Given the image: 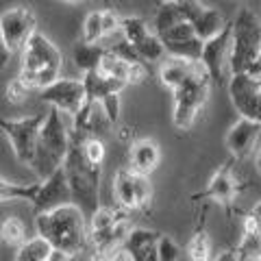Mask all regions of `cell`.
I'll return each mask as SVG.
<instances>
[{
    "instance_id": "4",
    "label": "cell",
    "mask_w": 261,
    "mask_h": 261,
    "mask_svg": "<svg viewBox=\"0 0 261 261\" xmlns=\"http://www.w3.org/2000/svg\"><path fill=\"white\" fill-rule=\"evenodd\" d=\"M68 146H70V135L65 130L61 111L53 107L50 113H46V120L42 128H39L35 150H33L29 166L35 170L39 178H48L57 168H61Z\"/></svg>"
},
{
    "instance_id": "3",
    "label": "cell",
    "mask_w": 261,
    "mask_h": 261,
    "mask_svg": "<svg viewBox=\"0 0 261 261\" xmlns=\"http://www.w3.org/2000/svg\"><path fill=\"white\" fill-rule=\"evenodd\" d=\"M63 57L50 39L42 33H33L22 46V74L20 79L31 89H42L59 79Z\"/></svg>"
},
{
    "instance_id": "18",
    "label": "cell",
    "mask_w": 261,
    "mask_h": 261,
    "mask_svg": "<svg viewBox=\"0 0 261 261\" xmlns=\"http://www.w3.org/2000/svg\"><path fill=\"white\" fill-rule=\"evenodd\" d=\"M124 87H126L124 81L102 76L98 70L85 72V79H83V89H85L87 100H100V98H105L107 94H120Z\"/></svg>"
},
{
    "instance_id": "30",
    "label": "cell",
    "mask_w": 261,
    "mask_h": 261,
    "mask_svg": "<svg viewBox=\"0 0 261 261\" xmlns=\"http://www.w3.org/2000/svg\"><path fill=\"white\" fill-rule=\"evenodd\" d=\"M238 261H261V240L259 233H244L242 244L235 250Z\"/></svg>"
},
{
    "instance_id": "15",
    "label": "cell",
    "mask_w": 261,
    "mask_h": 261,
    "mask_svg": "<svg viewBox=\"0 0 261 261\" xmlns=\"http://www.w3.org/2000/svg\"><path fill=\"white\" fill-rule=\"evenodd\" d=\"M98 72L102 76H111V79H120L124 83H142L146 79V65L144 63H128L124 59H120L113 53H105V57L98 63Z\"/></svg>"
},
{
    "instance_id": "32",
    "label": "cell",
    "mask_w": 261,
    "mask_h": 261,
    "mask_svg": "<svg viewBox=\"0 0 261 261\" xmlns=\"http://www.w3.org/2000/svg\"><path fill=\"white\" fill-rule=\"evenodd\" d=\"M0 240H5L7 244H13V246H20L27 240V228L20 218H7L3 226H0Z\"/></svg>"
},
{
    "instance_id": "17",
    "label": "cell",
    "mask_w": 261,
    "mask_h": 261,
    "mask_svg": "<svg viewBox=\"0 0 261 261\" xmlns=\"http://www.w3.org/2000/svg\"><path fill=\"white\" fill-rule=\"evenodd\" d=\"M259 130H261V122L259 120H248L242 118L240 122H235L231 130L226 133V148L231 150L235 157H244L252 144L259 140Z\"/></svg>"
},
{
    "instance_id": "36",
    "label": "cell",
    "mask_w": 261,
    "mask_h": 261,
    "mask_svg": "<svg viewBox=\"0 0 261 261\" xmlns=\"http://www.w3.org/2000/svg\"><path fill=\"white\" fill-rule=\"evenodd\" d=\"M181 257V248L178 244L168 238V235H159L157 238V259L159 261H178Z\"/></svg>"
},
{
    "instance_id": "25",
    "label": "cell",
    "mask_w": 261,
    "mask_h": 261,
    "mask_svg": "<svg viewBox=\"0 0 261 261\" xmlns=\"http://www.w3.org/2000/svg\"><path fill=\"white\" fill-rule=\"evenodd\" d=\"M50 248H53L50 244L37 235V238L20 244V250H18V255H15V261H46Z\"/></svg>"
},
{
    "instance_id": "5",
    "label": "cell",
    "mask_w": 261,
    "mask_h": 261,
    "mask_svg": "<svg viewBox=\"0 0 261 261\" xmlns=\"http://www.w3.org/2000/svg\"><path fill=\"white\" fill-rule=\"evenodd\" d=\"M261 53V27L252 9H242L231 22V50H228V68L231 74L242 72L250 61L259 59Z\"/></svg>"
},
{
    "instance_id": "43",
    "label": "cell",
    "mask_w": 261,
    "mask_h": 261,
    "mask_svg": "<svg viewBox=\"0 0 261 261\" xmlns=\"http://www.w3.org/2000/svg\"><path fill=\"white\" fill-rule=\"evenodd\" d=\"M9 61H11V50H9V46L5 44L3 33H0V72L9 65Z\"/></svg>"
},
{
    "instance_id": "13",
    "label": "cell",
    "mask_w": 261,
    "mask_h": 261,
    "mask_svg": "<svg viewBox=\"0 0 261 261\" xmlns=\"http://www.w3.org/2000/svg\"><path fill=\"white\" fill-rule=\"evenodd\" d=\"M31 202L37 214H44V211H50L72 202V194H70L68 181H65L63 168H57L50 176L44 178V183L37 187V194Z\"/></svg>"
},
{
    "instance_id": "38",
    "label": "cell",
    "mask_w": 261,
    "mask_h": 261,
    "mask_svg": "<svg viewBox=\"0 0 261 261\" xmlns=\"http://www.w3.org/2000/svg\"><path fill=\"white\" fill-rule=\"evenodd\" d=\"M29 92H31V87L24 83V81L18 76V79H13L9 85H7V98H9L11 102H15V105H20L24 98L29 96Z\"/></svg>"
},
{
    "instance_id": "6",
    "label": "cell",
    "mask_w": 261,
    "mask_h": 261,
    "mask_svg": "<svg viewBox=\"0 0 261 261\" xmlns=\"http://www.w3.org/2000/svg\"><path fill=\"white\" fill-rule=\"evenodd\" d=\"M172 92H174V113H172L174 126L178 130L192 128L196 116L205 107L209 96V76L205 68L200 65V61L194 65L192 74L178 87H174Z\"/></svg>"
},
{
    "instance_id": "16",
    "label": "cell",
    "mask_w": 261,
    "mask_h": 261,
    "mask_svg": "<svg viewBox=\"0 0 261 261\" xmlns=\"http://www.w3.org/2000/svg\"><path fill=\"white\" fill-rule=\"evenodd\" d=\"M238 194V183L231 174V163H224L218 172L211 176V181L207 185V190H202L198 194L192 196V200H218V202H231Z\"/></svg>"
},
{
    "instance_id": "26",
    "label": "cell",
    "mask_w": 261,
    "mask_h": 261,
    "mask_svg": "<svg viewBox=\"0 0 261 261\" xmlns=\"http://www.w3.org/2000/svg\"><path fill=\"white\" fill-rule=\"evenodd\" d=\"M178 22H185V20L181 18V13H178L174 0H163V3L159 5L157 13H154V31H157L154 35L168 31L170 27H174V24H178Z\"/></svg>"
},
{
    "instance_id": "48",
    "label": "cell",
    "mask_w": 261,
    "mask_h": 261,
    "mask_svg": "<svg viewBox=\"0 0 261 261\" xmlns=\"http://www.w3.org/2000/svg\"><path fill=\"white\" fill-rule=\"evenodd\" d=\"M92 261H109V257L105 255V252H100V255H96V257H92Z\"/></svg>"
},
{
    "instance_id": "47",
    "label": "cell",
    "mask_w": 261,
    "mask_h": 261,
    "mask_svg": "<svg viewBox=\"0 0 261 261\" xmlns=\"http://www.w3.org/2000/svg\"><path fill=\"white\" fill-rule=\"evenodd\" d=\"M216 261H238V257H235V250H224L220 252Z\"/></svg>"
},
{
    "instance_id": "44",
    "label": "cell",
    "mask_w": 261,
    "mask_h": 261,
    "mask_svg": "<svg viewBox=\"0 0 261 261\" xmlns=\"http://www.w3.org/2000/svg\"><path fill=\"white\" fill-rule=\"evenodd\" d=\"M242 72H244V74H248L250 79H261V63H259V59L250 61Z\"/></svg>"
},
{
    "instance_id": "24",
    "label": "cell",
    "mask_w": 261,
    "mask_h": 261,
    "mask_svg": "<svg viewBox=\"0 0 261 261\" xmlns=\"http://www.w3.org/2000/svg\"><path fill=\"white\" fill-rule=\"evenodd\" d=\"M113 185H116V196H118L120 205L124 209H135L137 202H135V192H133V172L128 168L118 170Z\"/></svg>"
},
{
    "instance_id": "39",
    "label": "cell",
    "mask_w": 261,
    "mask_h": 261,
    "mask_svg": "<svg viewBox=\"0 0 261 261\" xmlns=\"http://www.w3.org/2000/svg\"><path fill=\"white\" fill-rule=\"evenodd\" d=\"M174 5H176V9L185 22H192L196 15L202 11V7H205V5H200L198 0H174Z\"/></svg>"
},
{
    "instance_id": "2",
    "label": "cell",
    "mask_w": 261,
    "mask_h": 261,
    "mask_svg": "<svg viewBox=\"0 0 261 261\" xmlns=\"http://www.w3.org/2000/svg\"><path fill=\"white\" fill-rule=\"evenodd\" d=\"M83 135H72L68 152L63 157V172L65 181H68L72 202L83 211V216L89 220V216L100 207V198H98V187H100V166L89 163L83 154Z\"/></svg>"
},
{
    "instance_id": "22",
    "label": "cell",
    "mask_w": 261,
    "mask_h": 261,
    "mask_svg": "<svg viewBox=\"0 0 261 261\" xmlns=\"http://www.w3.org/2000/svg\"><path fill=\"white\" fill-rule=\"evenodd\" d=\"M198 63V61H185V59H176V57H170V61L163 63V68L159 72V76H161V83L170 87V89H174L183 83V81L192 74V70H194V65Z\"/></svg>"
},
{
    "instance_id": "33",
    "label": "cell",
    "mask_w": 261,
    "mask_h": 261,
    "mask_svg": "<svg viewBox=\"0 0 261 261\" xmlns=\"http://www.w3.org/2000/svg\"><path fill=\"white\" fill-rule=\"evenodd\" d=\"M102 37H105V33H102L100 11H92V13H87L85 24H83V42L96 44V42H100Z\"/></svg>"
},
{
    "instance_id": "19",
    "label": "cell",
    "mask_w": 261,
    "mask_h": 261,
    "mask_svg": "<svg viewBox=\"0 0 261 261\" xmlns=\"http://www.w3.org/2000/svg\"><path fill=\"white\" fill-rule=\"evenodd\" d=\"M130 163H133V172L150 174L159 163V148L150 140H140L130 146Z\"/></svg>"
},
{
    "instance_id": "35",
    "label": "cell",
    "mask_w": 261,
    "mask_h": 261,
    "mask_svg": "<svg viewBox=\"0 0 261 261\" xmlns=\"http://www.w3.org/2000/svg\"><path fill=\"white\" fill-rule=\"evenodd\" d=\"M81 146H83V154L89 163L100 166L105 161V144H102L100 137H83Z\"/></svg>"
},
{
    "instance_id": "29",
    "label": "cell",
    "mask_w": 261,
    "mask_h": 261,
    "mask_svg": "<svg viewBox=\"0 0 261 261\" xmlns=\"http://www.w3.org/2000/svg\"><path fill=\"white\" fill-rule=\"evenodd\" d=\"M122 31V37L126 39L128 44H140L142 39L148 35V27H146V22L142 18H135V15H130V18H120V27Z\"/></svg>"
},
{
    "instance_id": "1",
    "label": "cell",
    "mask_w": 261,
    "mask_h": 261,
    "mask_svg": "<svg viewBox=\"0 0 261 261\" xmlns=\"http://www.w3.org/2000/svg\"><path fill=\"white\" fill-rule=\"evenodd\" d=\"M35 228L39 238L46 240L53 248L68 252L70 257L87 246V218L74 202L37 214Z\"/></svg>"
},
{
    "instance_id": "41",
    "label": "cell",
    "mask_w": 261,
    "mask_h": 261,
    "mask_svg": "<svg viewBox=\"0 0 261 261\" xmlns=\"http://www.w3.org/2000/svg\"><path fill=\"white\" fill-rule=\"evenodd\" d=\"M100 20H102V33H105V35H109V33H116L118 27H120V18H118V13L113 11V9L100 11Z\"/></svg>"
},
{
    "instance_id": "9",
    "label": "cell",
    "mask_w": 261,
    "mask_h": 261,
    "mask_svg": "<svg viewBox=\"0 0 261 261\" xmlns=\"http://www.w3.org/2000/svg\"><path fill=\"white\" fill-rule=\"evenodd\" d=\"M163 44V50L170 57L185 61H198L202 53V39L196 37V33L192 29L190 22H178L174 27H170L168 31H163L157 35Z\"/></svg>"
},
{
    "instance_id": "21",
    "label": "cell",
    "mask_w": 261,
    "mask_h": 261,
    "mask_svg": "<svg viewBox=\"0 0 261 261\" xmlns=\"http://www.w3.org/2000/svg\"><path fill=\"white\" fill-rule=\"evenodd\" d=\"M107 53V48L102 44H89V42H79L72 48V59H74L76 68L83 70V72H92V70H98V63Z\"/></svg>"
},
{
    "instance_id": "40",
    "label": "cell",
    "mask_w": 261,
    "mask_h": 261,
    "mask_svg": "<svg viewBox=\"0 0 261 261\" xmlns=\"http://www.w3.org/2000/svg\"><path fill=\"white\" fill-rule=\"evenodd\" d=\"M98 102L102 105V109H105V113H107V118H109L111 124H116V122L120 120V96L118 94H107L105 98H100Z\"/></svg>"
},
{
    "instance_id": "7",
    "label": "cell",
    "mask_w": 261,
    "mask_h": 261,
    "mask_svg": "<svg viewBox=\"0 0 261 261\" xmlns=\"http://www.w3.org/2000/svg\"><path fill=\"white\" fill-rule=\"evenodd\" d=\"M44 120H46V113H35V116H29V118H22V120L0 118V130L9 137L18 161H22V163L31 161Z\"/></svg>"
},
{
    "instance_id": "45",
    "label": "cell",
    "mask_w": 261,
    "mask_h": 261,
    "mask_svg": "<svg viewBox=\"0 0 261 261\" xmlns=\"http://www.w3.org/2000/svg\"><path fill=\"white\" fill-rule=\"evenodd\" d=\"M46 261H70V255L68 252H63V250H59V248H50Z\"/></svg>"
},
{
    "instance_id": "37",
    "label": "cell",
    "mask_w": 261,
    "mask_h": 261,
    "mask_svg": "<svg viewBox=\"0 0 261 261\" xmlns=\"http://www.w3.org/2000/svg\"><path fill=\"white\" fill-rule=\"evenodd\" d=\"M107 50H109V53H113L116 57H120V59L128 61V63H144V61L140 59V55H137L135 46H133V44H128L124 37H122L118 44H113L111 48H107Z\"/></svg>"
},
{
    "instance_id": "8",
    "label": "cell",
    "mask_w": 261,
    "mask_h": 261,
    "mask_svg": "<svg viewBox=\"0 0 261 261\" xmlns=\"http://www.w3.org/2000/svg\"><path fill=\"white\" fill-rule=\"evenodd\" d=\"M228 50H231V22H226L222 31L216 33L202 42V53H200V65L205 68L209 83H222L224 79V68L228 65Z\"/></svg>"
},
{
    "instance_id": "14",
    "label": "cell",
    "mask_w": 261,
    "mask_h": 261,
    "mask_svg": "<svg viewBox=\"0 0 261 261\" xmlns=\"http://www.w3.org/2000/svg\"><path fill=\"white\" fill-rule=\"evenodd\" d=\"M161 233L150 228H128L124 238V248L130 261H159L157 259V238Z\"/></svg>"
},
{
    "instance_id": "12",
    "label": "cell",
    "mask_w": 261,
    "mask_h": 261,
    "mask_svg": "<svg viewBox=\"0 0 261 261\" xmlns=\"http://www.w3.org/2000/svg\"><path fill=\"white\" fill-rule=\"evenodd\" d=\"M42 100L53 105L55 109L65 111V113H76L79 107L83 105L85 98V89H83V81L76 79H57L50 85L42 87Z\"/></svg>"
},
{
    "instance_id": "28",
    "label": "cell",
    "mask_w": 261,
    "mask_h": 261,
    "mask_svg": "<svg viewBox=\"0 0 261 261\" xmlns=\"http://www.w3.org/2000/svg\"><path fill=\"white\" fill-rule=\"evenodd\" d=\"M39 183L33 185H18V183H7L0 178V202L3 200H33L37 194Z\"/></svg>"
},
{
    "instance_id": "34",
    "label": "cell",
    "mask_w": 261,
    "mask_h": 261,
    "mask_svg": "<svg viewBox=\"0 0 261 261\" xmlns=\"http://www.w3.org/2000/svg\"><path fill=\"white\" fill-rule=\"evenodd\" d=\"M133 192H135V202H137V207L148 205L150 198H152V185H150L148 174L133 172Z\"/></svg>"
},
{
    "instance_id": "49",
    "label": "cell",
    "mask_w": 261,
    "mask_h": 261,
    "mask_svg": "<svg viewBox=\"0 0 261 261\" xmlns=\"http://www.w3.org/2000/svg\"><path fill=\"white\" fill-rule=\"evenodd\" d=\"M65 3H83V0H65ZM107 3V0H105Z\"/></svg>"
},
{
    "instance_id": "46",
    "label": "cell",
    "mask_w": 261,
    "mask_h": 261,
    "mask_svg": "<svg viewBox=\"0 0 261 261\" xmlns=\"http://www.w3.org/2000/svg\"><path fill=\"white\" fill-rule=\"evenodd\" d=\"M109 261H130V257L124 248H116V252L109 257Z\"/></svg>"
},
{
    "instance_id": "20",
    "label": "cell",
    "mask_w": 261,
    "mask_h": 261,
    "mask_svg": "<svg viewBox=\"0 0 261 261\" xmlns=\"http://www.w3.org/2000/svg\"><path fill=\"white\" fill-rule=\"evenodd\" d=\"M192 24V29L196 33V37L198 39H209V37H214L216 33L222 31L224 27V18H222V13H220L218 9H209V7H202V11L196 15V18L190 22Z\"/></svg>"
},
{
    "instance_id": "27",
    "label": "cell",
    "mask_w": 261,
    "mask_h": 261,
    "mask_svg": "<svg viewBox=\"0 0 261 261\" xmlns=\"http://www.w3.org/2000/svg\"><path fill=\"white\" fill-rule=\"evenodd\" d=\"M187 257H190V261H214V257H211V240L202 228H198L190 244H187Z\"/></svg>"
},
{
    "instance_id": "23",
    "label": "cell",
    "mask_w": 261,
    "mask_h": 261,
    "mask_svg": "<svg viewBox=\"0 0 261 261\" xmlns=\"http://www.w3.org/2000/svg\"><path fill=\"white\" fill-rule=\"evenodd\" d=\"M113 126L107 113H105L102 105L98 100H89V116H87V126H85V135L87 137H102Z\"/></svg>"
},
{
    "instance_id": "11",
    "label": "cell",
    "mask_w": 261,
    "mask_h": 261,
    "mask_svg": "<svg viewBox=\"0 0 261 261\" xmlns=\"http://www.w3.org/2000/svg\"><path fill=\"white\" fill-rule=\"evenodd\" d=\"M231 100L242 118L261 120V81L250 79L244 72H235L228 83Z\"/></svg>"
},
{
    "instance_id": "10",
    "label": "cell",
    "mask_w": 261,
    "mask_h": 261,
    "mask_svg": "<svg viewBox=\"0 0 261 261\" xmlns=\"http://www.w3.org/2000/svg\"><path fill=\"white\" fill-rule=\"evenodd\" d=\"M37 31V18L29 7H13L0 15V33L9 50H20L27 39Z\"/></svg>"
},
{
    "instance_id": "31",
    "label": "cell",
    "mask_w": 261,
    "mask_h": 261,
    "mask_svg": "<svg viewBox=\"0 0 261 261\" xmlns=\"http://www.w3.org/2000/svg\"><path fill=\"white\" fill-rule=\"evenodd\" d=\"M135 50L137 55H140V59L146 63V61H159L163 55H166V50H163V44L161 39L157 35H152V33H148L140 44H135Z\"/></svg>"
},
{
    "instance_id": "42",
    "label": "cell",
    "mask_w": 261,
    "mask_h": 261,
    "mask_svg": "<svg viewBox=\"0 0 261 261\" xmlns=\"http://www.w3.org/2000/svg\"><path fill=\"white\" fill-rule=\"evenodd\" d=\"M259 214H261V207L255 205V209L244 220V233H259Z\"/></svg>"
}]
</instances>
